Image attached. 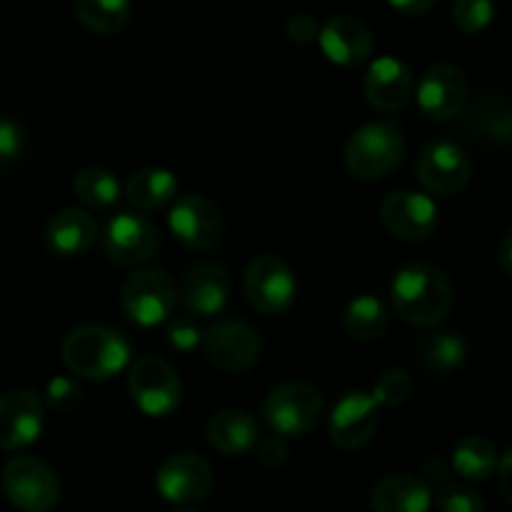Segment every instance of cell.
Wrapping results in <instances>:
<instances>
[{
    "instance_id": "6da1fadb",
    "label": "cell",
    "mask_w": 512,
    "mask_h": 512,
    "mask_svg": "<svg viewBox=\"0 0 512 512\" xmlns=\"http://www.w3.org/2000/svg\"><path fill=\"white\" fill-rule=\"evenodd\" d=\"M395 313L415 328H435L450 315L455 303L453 283L430 263H410L393 278Z\"/></svg>"
},
{
    "instance_id": "7a4b0ae2",
    "label": "cell",
    "mask_w": 512,
    "mask_h": 512,
    "mask_svg": "<svg viewBox=\"0 0 512 512\" xmlns=\"http://www.w3.org/2000/svg\"><path fill=\"white\" fill-rule=\"evenodd\" d=\"M65 368L85 380H108L130 363V345L118 330L105 325H80L63 340Z\"/></svg>"
},
{
    "instance_id": "3957f363",
    "label": "cell",
    "mask_w": 512,
    "mask_h": 512,
    "mask_svg": "<svg viewBox=\"0 0 512 512\" xmlns=\"http://www.w3.org/2000/svg\"><path fill=\"white\" fill-rule=\"evenodd\" d=\"M403 135L390 123H368L350 135L343 163L353 178L375 183L388 178L403 163Z\"/></svg>"
},
{
    "instance_id": "277c9868",
    "label": "cell",
    "mask_w": 512,
    "mask_h": 512,
    "mask_svg": "<svg viewBox=\"0 0 512 512\" xmlns=\"http://www.w3.org/2000/svg\"><path fill=\"white\" fill-rule=\"evenodd\" d=\"M323 395L308 383H283L263 400V418L275 435L300 438L318 425Z\"/></svg>"
},
{
    "instance_id": "5b68a950",
    "label": "cell",
    "mask_w": 512,
    "mask_h": 512,
    "mask_svg": "<svg viewBox=\"0 0 512 512\" xmlns=\"http://www.w3.org/2000/svg\"><path fill=\"white\" fill-rule=\"evenodd\" d=\"M243 290L255 310L263 315H283L293 305L298 283L283 258L265 253L250 260L245 268Z\"/></svg>"
},
{
    "instance_id": "8992f818",
    "label": "cell",
    "mask_w": 512,
    "mask_h": 512,
    "mask_svg": "<svg viewBox=\"0 0 512 512\" xmlns=\"http://www.w3.org/2000/svg\"><path fill=\"white\" fill-rule=\"evenodd\" d=\"M128 390L135 405L150 418H165L175 413L183 398V385L175 370L155 355L135 360L128 375Z\"/></svg>"
},
{
    "instance_id": "52a82bcc",
    "label": "cell",
    "mask_w": 512,
    "mask_h": 512,
    "mask_svg": "<svg viewBox=\"0 0 512 512\" xmlns=\"http://www.w3.org/2000/svg\"><path fill=\"white\" fill-rule=\"evenodd\" d=\"M3 488L10 503L23 512H50L60 500L58 475L38 458H15L3 470Z\"/></svg>"
},
{
    "instance_id": "ba28073f",
    "label": "cell",
    "mask_w": 512,
    "mask_h": 512,
    "mask_svg": "<svg viewBox=\"0 0 512 512\" xmlns=\"http://www.w3.org/2000/svg\"><path fill=\"white\" fill-rule=\"evenodd\" d=\"M125 315L143 328H153L168 320L175 308V285L163 270H135L120 290Z\"/></svg>"
},
{
    "instance_id": "9c48e42d",
    "label": "cell",
    "mask_w": 512,
    "mask_h": 512,
    "mask_svg": "<svg viewBox=\"0 0 512 512\" xmlns=\"http://www.w3.org/2000/svg\"><path fill=\"white\" fill-rule=\"evenodd\" d=\"M205 355L223 373H245L263 355V340L253 325L243 320H223L203 338Z\"/></svg>"
},
{
    "instance_id": "30bf717a",
    "label": "cell",
    "mask_w": 512,
    "mask_h": 512,
    "mask_svg": "<svg viewBox=\"0 0 512 512\" xmlns=\"http://www.w3.org/2000/svg\"><path fill=\"white\" fill-rule=\"evenodd\" d=\"M380 220L393 238L423 243L438 230V205L415 190H395L380 205Z\"/></svg>"
},
{
    "instance_id": "8fae6325",
    "label": "cell",
    "mask_w": 512,
    "mask_h": 512,
    "mask_svg": "<svg viewBox=\"0 0 512 512\" xmlns=\"http://www.w3.org/2000/svg\"><path fill=\"white\" fill-rule=\"evenodd\" d=\"M473 175L468 153L458 143L450 140H435L425 145L418 158V178L433 195L453 198L463 193Z\"/></svg>"
},
{
    "instance_id": "7c38bea8",
    "label": "cell",
    "mask_w": 512,
    "mask_h": 512,
    "mask_svg": "<svg viewBox=\"0 0 512 512\" xmlns=\"http://www.w3.org/2000/svg\"><path fill=\"white\" fill-rule=\"evenodd\" d=\"M380 405L375 398L363 390H348L343 398L335 403L330 413V440L335 448L353 453L365 448L378 433L380 425Z\"/></svg>"
},
{
    "instance_id": "4fadbf2b",
    "label": "cell",
    "mask_w": 512,
    "mask_h": 512,
    "mask_svg": "<svg viewBox=\"0 0 512 512\" xmlns=\"http://www.w3.org/2000/svg\"><path fill=\"white\" fill-rule=\"evenodd\" d=\"M168 225L180 243L198 253L215 248L225 230L218 205L205 195H183L175 200L168 213Z\"/></svg>"
},
{
    "instance_id": "5bb4252c",
    "label": "cell",
    "mask_w": 512,
    "mask_h": 512,
    "mask_svg": "<svg viewBox=\"0 0 512 512\" xmlns=\"http://www.w3.org/2000/svg\"><path fill=\"white\" fill-rule=\"evenodd\" d=\"M155 488L168 503H198L213 488V468L208 465V460L195 453L170 455L158 468Z\"/></svg>"
},
{
    "instance_id": "9a60e30c",
    "label": "cell",
    "mask_w": 512,
    "mask_h": 512,
    "mask_svg": "<svg viewBox=\"0 0 512 512\" xmlns=\"http://www.w3.org/2000/svg\"><path fill=\"white\" fill-rule=\"evenodd\" d=\"M418 105L428 118L453 120L468 105V78L450 63H438L425 70L418 85Z\"/></svg>"
},
{
    "instance_id": "2e32d148",
    "label": "cell",
    "mask_w": 512,
    "mask_h": 512,
    "mask_svg": "<svg viewBox=\"0 0 512 512\" xmlns=\"http://www.w3.org/2000/svg\"><path fill=\"white\" fill-rule=\"evenodd\" d=\"M43 400L33 390L15 388L0 395V448L23 450L40 438Z\"/></svg>"
},
{
    "instance_id": "e0dca14e",
    "label": "cell",
    "mask_w": 512,
    "mask_h": 512,
    "mask_svg": "<svg viewBox=\"0 0 512 512\" xmlns=\"http://www.w3.org/2000/svg\"><path fill=\"white\" fill-rule=\"evenodd\" d=\"M105 253L120 265H140L158 250V230L145 215L120 213L105 228Z\"/></svg>"
},
{
    "instance_id": "ac0fdd59",
    "label": "cell",
    "mask_w": 512,
    "mask_h": 512,
    "mask_svg": "<svg viewBox=\"0 0 512 512\" xmlns=\"http://www.w3.org/2000/svg\"><path fill=\"white\" fill-rule=\"evenodd\" d=\"M183 303L190 315L213 318L220 315L230 298V273L215 260H203L188 270L183 280Z\"/></svg>"
},
{
    "instance_id": "d6986e66",
    "label": "cell",
    "mask_w": 512,
    "mask_h": 512,
    "mask_svg": "<svg viewBox=\"0 0 512 512\" xmlns=\"http://www.w3.org/2000/svg\"><path fill=\"white\" fill-rule=\"evenodd\" d=\"M320 48L325 58L343 68H355L365 63L373 50V35L370 28L355 15H333L328 23L320 28Z\"/></svg>"
},
{
    "instance_id": "ffe728a7",
    "label": "cell",
    "mask_w": 512,
    "mask_h": 512,
    "mask_svg": "<svg viewBox=\"0 0 512 512\" xmlns=\"http://www.w3.org/2000/svg\"><path fill=\"white\" fill-rule=\"evenodd\" d=\"M410 93H413V75L403 60L383 55L370 63L368 75H365V95L373 108L395 113L408 103Z\"/></svg>"
},
{
    "instance_id": "44dd1931",
    "label": "cell",
    "mask_w": 512,
    "mask_h": 512,
    "mask_svg": "<svg viewBox=\"0 0 512 512\" xmlns=\"http://www.w3.org/2000/svg\"><path fill=\"white\" fill-rule=\"evenodd\" d=\"M98 238V223L88 210L65 208L45 225V248L58 258H78Z\"/></svg>"
},
{
    "instance_id": "7402d4cb",
    "label": "cell",
    "mask_w": 512,
    "mask_h": 512,
    "mask_svg": "<svg viewBox=\"0 0 512 512\" xmlns=\"http://www.w3.org/2000/svg\"><path fill=\"white\" fill-rule=\"evenodd\" d=\"M465 130L488 143H512V100L508 95L488 93L465 105Z\"/></svg>"
},
{
    "instance_id": "603a6c76",
    "label": "cell",
    "mask_w": 512,
    "mask_h": 512,
    "mask_svg": "<svg viewBox=\"0 0 512 512\" xmlns=\"http://www.w3.org/2000/svg\"><path fill=\"white\" fill-rule=\"evenodd\" d=\"M205 435H208V443L215 453L235 458V455H245L248 450H253L260 433L258 423L248 410L225 408L208 420Z\"/></svg>"
},
{
    "instance_id": "cb8c5ba5",
    "label": "cell",
    "mask_w": 512,
    "mask_h": 512,
    "mask_svg": "<svg viewBox=\"0 0 512 512\" xmlns=\"http://www.w3.org/2000/svg\"><path fill=\"white\" fill-rule=\"evenodd\" d=\"M430 503V485L415 475H388L370 495L373 512H428Z\"/></svg>"
},
{
    "instance_id": "d4e9b609",
    "label": "cell",
    "mask_w": 512,
    "mask_h": 512,
    "mask_svg": "<svg viewBox=\"0 0 512 512\" xmlns=\"http://www.w3.org/2000/svg\"><path fill=\"white\" fill-rule=\"evenodd\" d=\"M388 308L375 295H360L343 310V328L358 343H373L388 330Z\"/></svg>"
},
{
    "instance_id": "484cf974",
    "label": "cell",
    "mask_w": 512,
    "mask_h": 512,
    "mask_svg": "<svg viewBox=\"0 0 512 512\" xmlns=\"http://www.w3.org/2000/svg\"><path fill=\"white\" fill-rule=\"evenodd\" d=\"M178 193V180L170 170L163 168H143L130 175L125 183V195L130 203L140 210H153L170 203Z\"/></svg>"
},
{
    "instance_id": "4316f807",
    "label": "cell",
    "mask_w": 512,
    "mask_h": 512,
    "mask_svg": "<svg viewBox=\"0 0 512 512\" xmlns=\"http://www.w3.org/2000/svg\"><path fill=\"white\" fill-rule=\"evenodd\" d=\"M453 468L470 483L488 480L498 468V450L485 435H468L453 450Z\"/></svg>"
},
{
    "instance_id": "83f0119b",
    "label": "cell",
    "mask_w": 512,
    "mask_h": 512,
    "mask_svg": "<svg viewBox=\"0 0 512 512\" xmlns=\"http://www.w3.org/2000/svg\"><path fill=\"white\" fill-rule=\"evenodd\" d=\"M75 18L98 35H113L130 20V0H75Z\"/></svg>"
},
{
    "instance_id": "f1b7e54d",
    "label": "cell",
    "mask_w": 512,
    "mask_h": 512,
    "mask_svg": "<svg viewBox=\"0 0 512 512\" xmlns=\"http://www.w3.org/2000/svg\"><path fill=\"white\" fill-rule=\"evenodd\" d=\"M420 360L438 375H453L468 360V343L460 333H435L420 348Z\"/></svg>"
},
{
    "instance_id": "f546056e",
    "label": "cell",
    "mask_w": 512,
    "mask_h": 512,
    "mask_svg": "<svg viewBox=\"0 0 512 512\" xmlns=\"http://www.w3.org/2000/svg\"><path fill=\"white\" fill-rule=\"evenodd\" d=\"M73 193L90 208H110L120 198V183L110 170L83 168L73 178Z\"/></svg>"
},
{
    "instance_id": "4dcf8cb0",
    "label": "cell",
    "mask_w": 512,
    "mask_h": 512,
    "mask_svg": "<svg viewBox=\"0 0 512 512\" xmlns=\"http://www.w3.org/2000/svg\"><path fill=\"white\" fill-rule=\"evenodd\" d=\"M495 5L493 0H455L453 23L465 35H478L493 23Z\"/></svg>"
},
{
    "instance_id": "1f68e13d",
    "label": "cell",
    "mask_w": 512,
    "mask_h": 512,
    "mask_svg": "<svg viewBox=\"0 0 512 512\" xmlns=\"http://www.w3.org/2000/svg\"><path fill=\"white\" fill-rule=\"evenodd\" d=\"M413 393V378L405 370H388L378 378L373 388V398L380 408H395V405L405 403Z\"/></svg>"
},
{
    "instance_id": "d6a6232c",
    "label": "cell",
    "mask_w": 512,
    "mask_h": 512,
    "mask_svg": "<svg viewBox=\"0 0 512 512\" xmlns=\"http://www.w3.org/2000/svg\"><path fill=\"white\" fill-rule=\"evenodd\" d=\"M435 500L440 512H488L483 495L463 483H445Z\"/></svg>"
},
{
    "instance_id": "836d02e7",
    "label": "cell",
    "mask_w": 512,
    "mask_h": 512,
    "mask_svg": "<svg viewBox=\"0 0 512 512\" xmlns=\"http://www.w3.org/2000/svg\"><path fill=\"white\" fill-rule=\"evenodd\" d=\"M80 400H83L80 388L70 378H53L45 390V403L55 413H70V410L80 408Z\"/></svg>"
},
{
    "instance_id": "e575fe53",
    "label": "cell",
    "mask_w": 512,
    "mask_h": 512,
    "mask_svg": "<svg viewBox=\"0 0 512 512\" xmlns=\"http://www.w3.org/2000/svg\"><path fill=\"white\" fill-rule=\"evenodd\" d=\"M25 135L15 120L0 118V163H13L23 155Z\"/></svg>"
},
{
    "instance_id": "d590c367",
    "label": "cell",
    "mask_w": 512,
    "mask_h": 512,
    "mask_svg": "<svg viewBox=\"0 0 512 512\" xmlns=\"http://www.w3.org/2000/svg\"><path fill=\"white\" fill-rule=\"evenodd\" d=\"M203 335H200L198 325L193 320H175L168 330V343L170 348L180 350V353H190L193 348H198Z\"/></svg>"
},
{
    "instance_id": "8d00e7d4",
    "label": "cell",
    "mask_w": 512,
    "mask_h": 512,
    "mask_svg": "<svg viewBox=\"0 0 512 512\" xmlns=\"http://www.w3.org/2000/svg\"><path fill=\"white\" fill-rule=\"evenodd\" d=\"M285 30H288V38L293 40L295 45H310V43H315V40H318V35H320L318 20H315L313 15H308V13L290 15Z\"/></svg>"
},
{
    "instance_id": "74e56055",
    "label": "cell",
    "mask_w": 512,
    "mask_h": 512,
    "mask_svg": "<svg viewBox=\"0 0 512 512\" xmlns=\"http://www.w3.org/2000/svg\"><path fill=\"white\" fill-rule=\"evenodd\" d=\"M258 463L265 470H280L288 463V448L280 438H268L258 445Z\"/></svg>"
},
{
    "instance_id": "f35d334b",
    "label": "cell",
    "mask_w": 512,
    "mask_h": 512,
    "mask_svg": "<svg viewBox=\"0 0 512 512\" xmlns=\"http://www.w3.org/2000/svg\"><path fill=\"white\" fill-rule=\"evenodd\" d=\"M498 483H500V493L503 498L508 500V505L512 508V448L505 450L503 458H498Z\"/></svg>"
},
{
    "instance_id": "ab89813d",
    "label": "cell",
    "mask_w": 512,
    "mask_h": 512,
    "mask_svg": "<svg viewBox=\"0 0 512 512\" xmlns=\"http://www.w3.org/2000/svg\"><path fill=\"white\" fill-rule=\"evenodd\" d=\"M388 3L403 15H425L438 0H388Z\"/></svg>"
},
{
    "instance_id": "60d3db41",
    "label": "cell",
    "mask_w": 512,
    "mask_h": 512,
    "mask_svg": "<svg viewBox=\"0 0 512 512\" xmlns=\"http://www.w3.org/2000/svg\"><path fill=\"white\" fill-rule=\"evenodd\" d=\"M498 260H500V268H503V273L512 280V228L503 235V240H500Z\"/></svg>"
},
{
    "instance_id": "b9f144b4",
    "label": "cell",
    "mask_w": 512,
    "mask_h": 512,
    "mask_svg": "<svg viewBox=\"0 0 512 512\" xmlns=\"http://www.w3.org/2000/svg\"><path fill=\"white\" fill-rule=\"evenodd\" d=\"M425 468H428V473H430V478H435V480H443V475L448 473V465L443 463V460L440 458H435V460H430L428 465H425Z\"/></svg>"
},
{
    "instance_id": "7bdbcfd3",
    "label": "cell",
    "mask_w": 512,
    "mask_h": 512,
    "mask_svg": "<svg viewBox=\"0 0 512 512\" xmlns=\"http://www.w3.org/2000/svg\"><path fill=\"white\" fill-rule=\"evenodd\" d=\"M173 512H193V510H173Z\"/></svg>"
}]
</instances>
